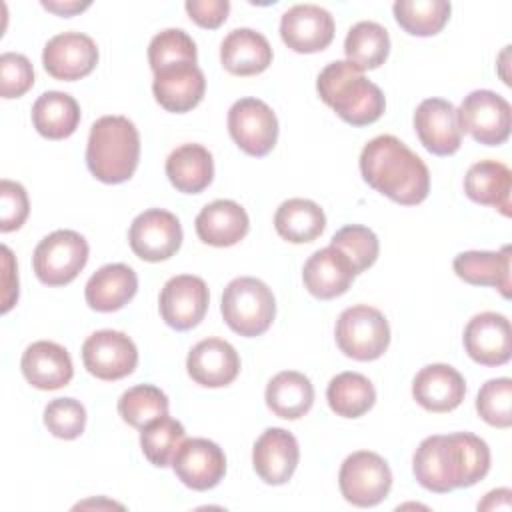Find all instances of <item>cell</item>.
I'll return each mask as SVG.
<instances>
[{"label":"cell","mask_w":512,"mask_h":512,"mask_svg":"<svg viewBox=\"0 0 512 512\" xmlns=\"http://www.w3.org/2000/svg\"><path fill=\"white\" fill-rule=\"evenodd\" d=\"M208 302V286L200 276L178 274L164 284L158 308L162 320L170 328L186 332L198 326L200 320L206 316Z\"/></svg>","instance_id":"4fadbf2b"},{"label":"cell","mask_w":512,"mask_h":512,"mask_svg":"<svg viewBox=\"0 0 512 512\" xmlns=\"http://www.w3.org/2000/svg\"><path fill=\"white\" fill-rule=\"evenodd\" d=\"M140 160V134L126 116H102L88 134L86 164L104 184H122L132 178Z\"/></svg>","instance_id":"277c9868"},{"label":"cell","mask_w":512,"mask_h":512,"mask_svg":"<svg viewBox=\"0 0 512 512\" xmlns=\"http://www.w3.org/2000/svg\"><path fill=\"white\" fill-rule=\"evenodd\" d=\"M330 410L342 418H360L376 402L374 384L358 372L336 374L326 388Z\"/></svg>","instance_id":"e575fe53"},{"label":"cell","mask_w":512,"mask_h":512,"mask_svg":"<svg viewBox=\"0 0 512 512\" xmlns=\"http://www.w3.org/2000/svg\"><path fill=\"white\" fill-rule=\"evenodd\" d=\"M266 406L284 420L302 418L314 404V386L302 372H278L266 386Z\"/></svg>","instance_id":"1f68e13d"},{"label":"cell","mask_w":512,"mask_h":512,"mask_svg":"<svg viewBox=\"0 0 512 512\" xmlns=\"http://www.w3.org/2000/svg\"><path fill=\"white\" fill-rule=\"evenodd\" d=\"M32 124L40 136L48 140H64L72 136L80 124V106L74 96L48 90L38 96L32 106Z\"/></svg>","instance_id":"4dcf8cb0"},{"label":"cell","mask_w":512,"mask_h":512,"mask_svg":"<svg viewBox=\"0 0 512 512\" xmlns=\"http://www.w3.org/2000/svg\"><path fill=\"white\" fill-rule=\"evenodd\" d=\"M274 228L280 238L292 244L314 242L326 228L324 210L308 198H288L274 214Z\"/></svg>","instance_id":"d6a6232c"},{"label":"cell","mask_w":512,"mask_h":512,"mask_svg":"<svg viewBox=\"0 0 512 512\" xmlns=\"http://www.w3.org/2000/svg\"><path fill=\"white\" fill-rule=\"evenodd\" d=\"M282 42L298 54H314L334 40L332 14L316 4H296L280 18Z\"/></svg>","instance_id":"9a60e30c"},{"label":"cell","mask_w":512,"mask_h":512,"mask_svg":"<svg viewBox=\"0 0 512 512\" xmlns=\"http://www.w3.org/2000/svg\"><path fill=\"white\" fill-rule=\"evenodd\" d=\"M228 132L248 156L262 158L276 146L278 118L258 98H240L228 110Z\"/></svg>","instance_id":"30bf717a"},{"label":"cell","mask_w":512,"mask_h":512,"mask_svg":"<svg viewBox=\"0 0 512 512\" xmlns=\"http://www.w3.org/2000/svg\"><path fill=\"white\" fill-rule=\"evenodd\" d=\"M138 290V276L128 264H106L86 282V304L96 312H116L126 306Z\"/></svg>","instance_id":"4316f807"},{"label":"cell","mask_w":512,"mask_h":512,"mask_svg":"<svg viewBox=\"0 0 512 512\" xmlns=\"http://www.w3.org/2000/svg\"><path fill=\"white\" fill-rule=\"evenodd\" d=\"M330 246L342 250L348 256L356 274L368 270L376 262L378 252H380L376 234L362 224H348V226L340 228L332 236Z\"/></svg>","instance_id":"f35d334b"},{"label":"cell","mask_w":512,"mask_h":512,"mask_svg":"<svg viewBox=\"0 0 512 512\" xmlns=\"http://www.w3.org/2000/svg\"><path fill=\"white\" fill-rule=\"evenodd\" d=\"M42 6L46 10L58 14V16H66L68 18V16H74V14L82 12V10H86L90 6V2H46L44 0Z\"/></svg>","instance_id":"c3c4849f"},{"label":"cell","mask_w":512,"mask_h":512,"mask_svg":"<svg viewBox=\"0 0 512 512\" xmlns=\"http://www.w3.org/2000/svg\"><path fill=\"white\" fill-rule=\"evenodd\" d=\"M184 8L190 20H194L198 26L214 30L228 18L230 2L228 0H188Z\"/></svg>","instance_id":"f6af8a7d"},{"label":"cell","mask_w":512,"mask_h":512,"mask_svg":"<svg viewBox=\"0 0 512 512\" xmlns=\"http://www.w3.org/2000/svg\"><path fill=\"white\" fill-rule=\"evenodd\" d=\"M34 86V68L24 54L4 52L0 56V94L20 98Z\"/></svg>","instance_id":"7bdbcfd3"},{"label":"cell","mask_w":512,"mask_h":512,"mask_svg":"<svg viewBox=\"0 0 512 512\" xmlns=\"http://www.w3.org/2000/svg\"><path fill=\"white\" fill-rule=\"evenodd\" d=\"M184 438H186L184 426L166 414L142 428L140 448L150 464L158 468H166L172 464V458Z\"/></svg>","instance_id":"74e56055"},{"label":"cell","mask_w":512,"mask_h":512,"mask_svg":"<svg viewBox=\"0 0 512 512\" xmlns=\"http://www.w3.org/2000/svg\"><path fill=\"white\" fill-rule=\"evenodd\" d=\"M446 0H396L392 6L398 26L412 36H434L450 18Z\"/></svg>","instance_id":"d590c367"},{"label":"cell","mask_w":512,"mask_h":512,"mask_svg":"<svg viewBox=\"0 0 512 512\" xmlns=\"http://www.w3.org/2000/svg\"><path fill=\"white\" fill-rule=\"evenodd\" d=\"M118 414L126 424L142 430L168 414V396L152 384H136L120 396Z\"/></svg>","instance_id":"8d00e7d4"},{"label":"cell","mask_w":512,"mask_h":512,"mask_svg":"<svg viewBox=\"0 0 512 512\" xmlns=\"http://www.w3.org/2000/svg\"><path fill=\"white\" fill-rule=\"evenodd\" d=\"M82 362L100 380H120L134 372L138 348L124 332L98 330L82 344Z\"/></svg>","instance_id":"7c38bea8"},{"label":"cell","mask_w":512,"mask_h":512,"mask_svg":"<svg viewBox=\"0 0 512 512\" xmlns=\"http://www.w3.org/2000/svg\"><path fill=\"white\" fill-rule=\"evenodd\" d=\"M464 348L482 366H502L512 356L510 320L498 312H480L464 328Z\"/></svg>","instance_id":"e0dca14e"},{"label":"cell","mask_w":512,"mask_h":512,"mask_svg":"<svg viewBox=\"0 0 512 512\" xmlns=\"http://www.w3.org/2000/svg\"><path fill=\"white\" fill-rule=\"evenodd\" d=\"M338 486L344 500L352 506H376L388 496L392 488V470L380 454L358 450L346 456L342 462Z\"/></svg>","instance_id":"ba28073f"},{"label":"cell","mask_w":512,"mask_h":512,"mask_svg":"<svg viewBox=\"0 0 512 512\" xmlns=\"http://www.w3.org/2000/svg\"><path fill=\"white\" fill-rule=\"evenodd\" d=\"M460 132L470 134L484 146H500L512 128V108L506 98L492 90H474L464 96L456 110Z\"/></svg>","instance_id":"9c48e42d"},{"label":"cell","mask_w":512,"mask_h":512,"mask_svg":"<svg viewBox=\"0 0 512 512\" xmlns=\"http://www.w3.org/2000/svg\"><path fill=\"white\" fill-rule=\"evenodd\" d=\"M220 62L234 76H256L272 64V46L252 28H234L220 44Z\"/></svg>","instance_id":"484cf974"},{"label":"cell","mask_w":512,"mask_h":512,"mask_svg":"<svg viewBox=\"0 0 512 512\" xmlns=\"http://www.w3.org/2000/svg\"><path fill=\"white\" fill-rule=\"evenodd\" d=\"M414 130L420 144L436 156H450L462 144L456 108L444 98H426L414 112Z\"/></svg>","instance_id":"d6986e66"},{"label":"cell","mask_w":512,"mask_h":512,"mask_svg":"<svg viewBox=\"0 0 512 512\" xmlns=\"http://www.w3.org/2000/svg\"><path fill=\"white\" fill-rule=\"evenodd\" d=\"M510 244L498 252L468 250L454 258L452 266L460 280L472 286L498 288L504 298H510Z\"/></svg>","instance_id":"f1b7e54d"},{"label":"cell","mask_w":512,"mask_h":512,"mask_svg":"<svg viewBox=\"0 0 512 512\" xmlns=\"http://www.w3.org/2000/svg\"><path fill=\"white\" fill-rule=\"evenodd\" d=\"M388 52H390V36H388V30L378 22L362 20L354 24L346 34V40H344L346 60L360 72L380 68L386 62Z\"/></svg>","instance_id":"836d02e7"},{"label":"cell","mask_w":512,"mask_h":512,"mask_svg":"<svg viewBox=\"0 0 512 512\" xmlns=\"http://www.w3.org/2000/svg\"><path fill=\"white\" fill-rule=\"evenodd\" d=\"M132 252L146 262L172 258L182 244L180 220L162 208H150L138 214L128 230Z\"/></svg>","instance_id":"8fae6325"},{"label":"cell","mask_w":512,"mask_h":512,"mask_svg":"<svg viewBox=\"0 0 512 512\" xmlns=\"http://www.w3.org/2000/svg\"><path fill=\"white\" fill-rule=\"evenodd\" d=\"M510 496L512 492L508 488L492 490L484 496L482 502H478V510H496V508H510Z\"/></svg>","instance_id":"7dc6e473"},{"label":"cell","mask_w":512,"mask_h":512,"mask_svg":"<svg viewBox=\"0 0 512 512\" xmlns=\"http://www.w3.org/2000/svg\"><path fill=\"white\" fill-rule=\"evenodd\" d=\"M220 312L230 330L244 338H254L272 326L276 300L262 280L240 276L224 288Z\"/></svg>","instance_id":"5b68a950"},{"label":"cell","mask_w":512,"mask_h":512,"mask_svg":"<svg viewBox=\"0 0 512 512\" xmlns=\"http://www.w3.org/2000/svg\"><path fill=\"white\" fill-rule=\"evenodd\" d=\"M20 368L28 384L38 390H58L74 376L68 350L50 340L32 342L22 354Z\"/></svg>","instance_id":"cb8c5ba5"},{"label":"cell","mask_w":512,"mask_h":512,"mask_svg":"<svg viewBox=\"0 0 512 512\" xmlns=\"http://www.w3.org/2000/svg\"><path fill=\"white\" fill-rule=\"evenodd\" d=\"M18 300V270L8 246H2V314Z\"/></svg>","instance_id":"bcb514c9"},{"label":"cell","mask_w":512,"mask_h":512,"mask_svg":"<svg viewBox=\"0 0 512 512\" xmlns=\"http://www.w3.org/2000/svg\"><path fill=\"white\" fill-rule=\"evenodd\" d=\"M198 238L216 248L238 244L250 228L246 210L234 200H214L206 204L196 216Z\"/></svg>","instance_id":"d4e9b609"},{"label":"cell","mask_w":512,"mask_h":512,"mask_svg":"<svg viewBox=\"0 0 512 512\" xmlns=\"http://www.w3.org/2000/svg\"><path fill=\"white\" fill-rule=\"evenodd\" d=\"M464 394L462 374L448 364H428L420 368L412 382L414 400L428 412H450L462 404Z\"/></svg>","instance_id":"603a6c76"},{"label":"cell","mask_w":512,"mask_h":512,"mask_svg":"<svg viewBox=\"0 0 512 512\" xmlns=\"http://www.w3.org/2000/svg\"><path fill=\"white\" fill-rule=\"evenodd\" d=\"M360 174L370 188L402 206H416L430 192L428 166L392 134H380L362 148Z\"/></svg>","instance_id":"7a4b0ae2"},{"label":"cell","mask_w":512,"mask_h":512,"mask_svg":"<svg viewBox=\"0 0 512 512\" xmlns=\"http://www.w3.org/2000/svg\"><path fill=\"white\" fill-rule=\"evenodd\" d=\"M316 90L322 102L352 126L376 122L386 108L382 90L348 60L326 64L318 74Z\"/></svg>","instance_id":"3957f363"},{"label":"cell","mask_w":512,"mask_h":512,"mask_svg":"<svg viewBox=\"0 0 512 512\" xmlns=\"http://www.w3.org/2000/svg\"><path fill=\"white\" fill-rule=\"evenodd\" d=\"M88 262V242L74 230H56L44 236L32 256L38 280L46 286L70 284Z\"/></svg>","instance_id":"52a82bcc"},{"label":"cell","mask_w":512,"mask_h":512,"mask_svg":"<svg viewBox=\"0 0 512 512\" xmlns=\"http://www.w3.org/2000/svg\"><path fill=\"white\" fill-rule=\"evenodd\" d=\"M44 424L52 436L74 440L86 428V408L74 398H54L44 408Z\"/></svg>","instance_id":"b9f144b4"},{"label":"cell","mask_w":512,"mask_h":512,"mask_svg":"<svg viewBox=\"0 0 512 512\" xmlns=\"http://www.w3.org/2000/svg\"><path fill=\"white\" fill-rule=\"evenodd\" d=\"M490 470L488 444L470 432L424 438L412 458L418 484L430 492L446 494L480 482Z\"/></svg>","instance_id":"6da1fadb"},{"label":"cell","mask_w":512,"mask_h":512,"mask_svg":"<svg viewBox=\"0 0 512 512\" xmlns=\"http://www.w3.org/2000/svg\"><path fill=\"white\" fill-rule=\"evenodd\" d=\"M196 44L194 40L180 28H166L156 34L148 44V62L152 72L166 64L174 62H194L196 64Z\"/></svg>","instance_id":"60d3db41"},{"label":"cell","mask_w":512,"mask_h":512,"mask_svg":"<svg viewBox=\"0 0 512 512\" xmlns=\"http://www.w3.org/2000/svg\"><path fill=\"white\" fill-rule=\"evenodd\" d=\"M300 460L298 440L284 428H268L252 448V466L258 478L270 486L286 484Z\"/></svg>","instance_id":"ffe728a7"},{"label":"cell","mask_w":512,"mask_h":512,"mask_svg":"<svg viewBox=\"0 0 512 512\" xmlns=\"http://www.w3.org/2000/svg\"><path fill=\"white\" fill-rule=\"evenodd\" d=\"M466 196L482 206H492L500 214L510 216L512 172L498 160H480L472 164L464 176Z\"/></svg>","instance_id":"83f0119b"},{"label":"cell","mask_w":512,"mask_h":512,"mask_svg":"<svg viewBox=\"0 0 512 512\" xmlns=\"http://www.w3.org/2000/svg\"><path fill=\"white\" fill-rule=\"evenodd\" d=\"M44 70L64 82L88 76L98 64L96 42L82 32H62L52 36L42 52Z\"/></svg>","instance_id":"2e32d148"},{"label":"cell","mask_w":512,"mask_h":512,"mask_svg":"<svg viewBox=\"0 0 512 512\" xmlns=\"http://www.w3.org/2000/svg\"><path fill=\"white\" fill-rule=\"evenodd\" d=\"M476 410L486 424L508 428L512 424V380L492 378L484 382L476 396Z\"/></svg>","instance_id":"ab89813d"},{"label":"cell","mask_w":512,"mask_h":512,"mask_svg":"<svg viewBox=\"0 0 512 512\" xmlns=\"http://www.w3.org/2000/svg\"><path fill=\"white\" fill-rule=\"evenodd\" d=\"M152 92L164 110L182 114L200 104L206 92V78L194 62L166 64L154 72Z\"/></svg>","instance_id":"ac0fdd59"},{"label":"cell","mask_w":512,"mask_h":512,"mask_svg":"<svg viewBox=\"0 0 512 512\" xmlns=\"http://www.w3.org/2000/svg\"><path fill=\"white\" fill-rule=\"evenodd\" d=\"M334 336L344 356L358 362H370L388 350L390 326L378 308L356 304L338 316Z\"/></svg>","instance_id":"8992f818"},{"label":"cell","mask_w":512,"mask_h":512,"mask_svg":"<svg viewBox=\"0 0 512 512\" xmlns=\"http://www.w3.org/2000/svg\"><path fill=\"white\" fill-rule=\"evenodd\" d=\"M170 466L184 486L204 492L224 478L226 456L222 448L208 438H184Z\"/></svg>","instance_id":"5bb4252c"},{"label":"cell","mask_w":512,"mask_h":512,"mask_svg":"<svg viewBox=\"0 0 512 512\" xmlns=\"http://www.w3.org/2000/svg\"><path fill=\"white\" fill-rule=\"evenodd\" d=\"M354 268L348 256L334 248L326 246L316 250L302 268V280L306 290L320 300H332L342 296L354 282Z\"/></svg>","instance_id":"7402d4cb"},{"label":"cell","mask_w":512,"mask_h":512,"mask_svg":"<svg viewBox=\"0 0 512 512\" xmlns=\"http://www.w3.org/2000/svg\"><path fill=\"white\" fill-rule=\"evenodd\" d=\"M188 376L204 388H222L236 380L240 356L234 346L222 338L200 340L186 358Z\"/></svg>","instance_id":"44dd1931"},{"label":"cell","mask_w":512,"mask_h":512,"mask_svg":"<svg viewBox=\"0 0 512 512\" xmlns=\"http://www.w3.org/2000/svg\"><path fill=\"white\" fill-rule=\"evenodd\" d=\"M166 176L182 194H200L214 178V160L202 144H182L166 158Z\"/></svg>","instance_id":"f546056e"},{"label":"cell","mask_w":512,"mask_h":512,"mask_svg":"<svg viewBox=\"0 0 512 512\" xmlns=\"http://www.w3.org/2000/svg\"><path fill=\"white\" fill-rule=\"evenodd\" d=\"M30 212L28 194L22 184L12 180L0 182V230L12 232L18 230Z\"/></svg>","instance_id":"ee69618b"}]
</instances>
